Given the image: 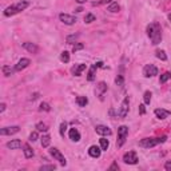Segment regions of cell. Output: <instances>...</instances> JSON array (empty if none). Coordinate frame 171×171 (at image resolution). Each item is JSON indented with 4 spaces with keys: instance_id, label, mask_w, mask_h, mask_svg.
<instances>
[{
    "instance_id": "13",
    "label": "cell",
    "mask_w": 171,
    "mask_h": 171,
    "mask_svg": "<svg viewBox=\"0 0 171 171\" xmlns=\"http://www.w3.org/2000/svg\"><path fill=\"white\" fill-rule=\"evenodd\" d=\"M23 48H26L28 52L31 53H38L39 52V47L35 44V43H31V42H26L23 43Z\"/></svg>"
},
{
    "instance_id": "24",
    "label": "cell",
    "mask_w": 171,
    "mask_h": 171,
    "mask_svg": "<svg viewBox=\"0 0 171 171\" xmlns=\"http://www.w3.org/2000/svg\"><path fill=\"white\" fill-rule=\"evenodd\" d=\"M50 143H51V136L50 135H43V138H42V147L43 149H47V147L50 146Z\"/></svg>"
},
{
    "instance_id": "36",
    "label": "cell",
    "mask_w": 171,
    "mask_h": 171,
    "mask_svg": "<svg viewBox=\"0 0 171 171\" xmlns=\"http://www.w3.org/2000/svg\"><path fill=\"white\" fill-rule=\"evenodd\" d=\"M38 138H39V135H38V132H36V131H33V132L29 134V140H31V142L38 140Z\"/></svg>"
},
{
    "instance_id": "33",
    "label": "cell",
    "mask_w": 171,
    "mask_h": 171,
    "mask_svg": "<svg viewBox=\"0 0 171 171\" xmlns=\"http://www.w3.org/2000/svg\"><path fill=\"white\" fill-rule=\"evenodd\" d=\"M36 128H38L39 131H43V132H46L47 130H48V126H47L46 123H42V122H40V123H38V125H36Z\"/></svg>"
},
{
    "instance_id": "16",
    "label": "cell",
    "mask_w": 171,
    "mask_h": 171,
    "mask_svg": "<svg viewBox=\"0 0 171 171\" xmlns=\"http://www.w3.org/2000/svg\"><path fill=\"white\" fill-rule=\"evenodd\" d=\"M88 154H90V156H92V158H99L100 154H102V149L98 146H91L88 149Z\"/></svg>"
},
{
    "instance_id": "39",
    "label": "cell",
    "mask_w": 171,
    "mask_h": 171,
    "mask_svg": "<svg viewBox=\"0 0 171 171\" xmlns=\"http://www.w3.org/2000/svg\"><path fill=\"white\" fill-rule=\"evenodd\" d=\"M83 48H84V44H82V43H76V44L75 46H74V52H75V51H78V50H83Z\"/></svg>"
},
{
    "instance_id": "3",
    "label": "cell",
    "mask_w": 171,
    "mask_h": 171,
    "mask_svg": "<svg viewBox=\"0 0 171 171\" xmlns=\"http://www.w3.org/2000/svg\"><path fill=\"white\" fill-rule=\"evenodd\" d=\"M167 139V136H160V138H145L139 142V146L143 149H152V147L165 143Z\"/></svg>"
},
{
    "instance_id": "32",
    "label": "cell",
    "mask_w": 171,
    "mask_h": 171,
    "mask_svg": "<svg viewBox=\"0 0 171 171\" xmlns=\"http://www.w3.org/2000/svg\"><path fill=\"white\" fill-rule=\"evenodd\" d=\"M171 78V74L170 72H165L163 75H160V79H159V82L160 83H166L167 80H169Z\"/></svg>"
},
{
    "instance_id": "45",
    "label": "cell",
    "mask_w": 171,
    "mask_h": 171,
    "mask_svg": "<svg viewBox=\"0 0 171 171\" xmlns=\"http://www.w3.org/2000/svg\"><path fill=\"white\" fill-rule=\"evenodd\" d=\"M75 2H76V3H79V4H83V3H86L87 0H75Z\"/></svg>"
},
{
    "instance_id": "30",
    "label": "cell",
    "mask_w": 171,
    "mask_h": 171,
    "mask_svg": "<svg viewBox=\"0 0 171 171\" xmlns=\"http://www.w3.org/2000/svg\"><path fill=\"white\" fill-rule=\"evenodd\" d=\"M151 96H152V94L150 92V91H146L145 92V95H143V100H145L146 104H150V102H151Z\"/></svg>"
},
{
    "instance_id": "38",
    "label": "cell",
    "mask_w": 171,
    "mask_h": 171,
    "mask_svg": "<svg viewBox=\"0 0 171 171\" xmlns=\"http://www.w3.org/2000/svg\"><path fill=\"white\" fill-rule=\"evenodd\" d=\"M66 128H67V123H66V122H63L62 125H60V135H62V136H64Z\"/></svg>"
},
{
    "instance_id": "34",
    "label": "cell",
    "mask_w": 171,
    "mask_h": 171,
    "mask_svg": "<svg viewBox=\"0 0 171 171\" xmlns=\"http://www.w3.org/2000/svg\"><path fill=\"white\" fill-rule=\"evenodd\" d=\"M40 171H48V170H56V166L55 165H46V166H42V167H40V169H39Z\"/></svg>"
},
{
    "instance_id": "46",
    "label": "cell",
    "mask_w": 171,
    "mask_h": 171,
    "mask_svg": "<svg viewBox=\"0 0 171 171\" xmlns=\"http://www.w3.org/2000/svg\"><path fill=\"white\" fill-rule=\"evenodd\" d=\"M83 11V8L82 7H79V8H76V12H82Z\"/></svg>"
},
{
    "instance_id": "6",
    "label": "cell",
    "mask_w": 171,
    "mask_h": 171,
    "mask_svg": "<svg viewBox=\"0 0 171 171\" xmlns=\"http://www.w3.org/2000/svg\"><path fill=\"white\" fill-rule=\"evenodd\" d=\"M123 162L127 165H136L138 163V156H136L135 151H128L123 155Z\"/></svg>"
},
{
    "instance_id": "9",
    "label": "cell",
    "mask_w": 171,
    "mask_h": 171,
    "mask_svg": "<svg viewBox=\"0 0 171 171\" xmlns=\"http://www.w3.org/2000/svg\"><path fill=\"white\" fill-rule=\"evenodd\" d=\"M59 19L62 23H64L67 26H72L76 23V18L72 15H68V13H60L59 15Z\"/></svg>"
},
{
    "instance_id": "35",
    "label": "cell",
    "mask_w": 171,
    "mask_h": 171,
    "mask_svg": "<svg viewBox=\"0 0 171 171\" xmlns=\"http://www.w3.org/2000/svg\"><path fill=\"white\" fill-rule=\"evenodd\" d=\"M39 110H40V111H50V110H51V107H50L48 103H42L40 107H39Z\"/></svg>"
},
{
    "instance_id": "22",
    "label": "cell",
    "mask_w": 171,
    "mask_h": 171,
    "mask_svg": "<svg viewBox=\"0 0 171 171\" xmlns=\"http://www.w3.org/2000/svg\"><path fill=\"white\" fill-rule=\"evenodd\" d=\"M23 151H24V156L27 159H29V158H32L33 156V150L29 147V145H23Z\"/></svg>"
},
{
    "instance_id": "15",
    "label": "cell",
    "mask_w": 171,
    "mask_h": 171,
    "mask_svg": "<svg viewBox=\"0 0 171 171\" xmlns=\"http://www.w3.org/2000/svg\"><path fill=\"white\" fill-rule=\"evenodd\" d=\"M154 114H155V116L158 119H166L170 116V111L169 110H165V108H156L155 111H154Z\"/></svg>"
},
{
    "instance_id": "27",
    "label": "cell",
    "mask_w": 171,
    "mask_h": 171,
    "mask_svg": "<svg viewBox=\"0 0 171 171\" xmlns=\"http://www.w3.org/2000/svg\"><path fill=\"white\" fill-rule=\"evenodd\" d=\"M2 71H3V74H4L5 76H11L12 74H13V71H15V70H12L9 66H3Z\"/></svg>"
},
{
    "instance_id": "5",
    "label": "cell",
    "mask_w": 171,
    "mask_h": 171,
    "mask_svg": "<svg viewBox=\"0 0 171 171\" xmlns=\"http://www.w3.org/2000/svg\"><path fill=\"white\" fill-rule=\"evenodd\" d=\"M50 155H51L55 160H58V162H59L62 166H66V165H67V160H66V158H64V155H63V154L60 152L59 150L56 149V147H51V149H50Z\"/></svg>"
},
{
    "instance_id": "37",
    "label": "cell",
    "mask_w": 171,
    "mask_h": 171,
    "mask_svg": "<svg viewBox=\"0 0 171 171\" xmlns=\"http://www.w3.org/2000/svg\"><path fill=\"white\" fill-rule=\"evenodd\" d=\"M78 36H79L78 33H76V35H70L68 38H67V43H70V44H71L72 42H75V40L78 39Z\"/></svg>"
},
{
    "instance_id": "28",
    "label": "cell",
    "mask_w": 171,
    "mask_h": 171,
    "mask_svg": "<svg viewBox=\"0 0 171 171\" xmlns=\"http://www.w3.org/2000/svg\"><path fill=\"white\" fill-rule=\"evenodd\" d=\"M60 60H62L63 63H68L70 62V52L63 51L62 53H60Z\"/></svg>"
},
{
    "instance_id": "23",
    "label": "cell",
    "mask_w": 171,
    "mask_h": 171,
    "mask_svg": "<svg viewBox=\"0 0 171 171\" xmlns=\"http://www.w3.org/2000/svg\"><path fill=\"white\" fill-rule=\"evenodd\" d=\"M76 103H78L79 107H86L87 103H88V99H87L86 96H78V98H76Z\"/></svg>"
},
{
    "instance_id": "31",
    "label": "cell",
    "mask_w": 171,
    "mask_h": 171,
    "mask_svg": "<svg viewBox=\"0 0 171 171\" xmlns=\"http://www.w3.org/2000/svg\"><path fill=\"white\" fill-rule=\"evenodd\" d=\"M95 20H96V16L94 15V13H87L86 18H84L86 23H92V22H95Z\"/></svg>"
},
{
    "instance_id": "17",
    "label": "cell",
    "mask_w": 171,
    "mask_h": 171,
    "mask_svg": "<svg viewBox=\"0 0 171 171\" xmlns=\"http://www.w3.org/2000/svg\"><path fill=\"white\" fill-rule=\"evenodd\" d=\"M68 136L72 142H79L80 140V134L76 128H70V132H68Z\"/></svg>"
},
{
    "instance_id": "2",
    "label": "cell",
    "mask_w": 171,
    "mask_h": 171,
    "mask_svg": "<svg viewBox=\"0 0 171 171\" xmlns=\"http://www.w3.org/2000/svg\"><path fill=\"white\" fill-rule=\"evenodd\" d=\"M28 5H29V2H19V3H16V4H13V5L7 7L5 11H4V15H5V16L16 15V13L24 11V9H26Z\"/></svg>"
},
{
    "instance_id": "25",
    "label": "cell",
    "mask_w": 171,
    "mask_h": 171,
    "mask_svg": "<svg viewBox=\"0 0 171 171\" xmlns=\"http://www.w3.org/2000/svg\"><path fill=\"white\" fill-rule=\"evenodd\" d=\"M99 143H100V149L102 150H107L110 147V142H108V139H106V138H100Z\"/></svg>"
},
{
    "instance_id": "12",
    "label": "cell",
    "mask_w": 171,
    "mask_h": 171,
    "mask_svg": "<svg viewBox=\"0 0 171 171\" xmlns=\"http://www.w3.org/2000/svg\"><path fill=\"white\" fill-rule=\"evenodd\" d=\"M29 59H27V58H22L18 62V64L15 66V71H22V70H24V68H27V67L29 66Z\"/></svg>"
},
{
    "instance_id": "48",
    "label": "cell",
    "mask_w": 171,
    "mask_h": 171,
    "mask_svg": "<svg viewBox=\"0 0 171 171\" xmlns=\"http://www.w3.org/2000/svg\"><path fill=\"white\" fill-rule=\"evenodd\" d=\"M169 20H170V22H171V13H170V15H169Z\"/></svg>"
},
{
    "instance_id": "18",
    "label": "cell",
    "mask_w": 171,
    "mask_h": 171,
    "mask_svg": "<svg viewBox=\"0 0 171 171\" xmlns=\"http://www.w3.org/2000/svg\"><path fill=\"white\" fill-rule=\"evenodd\" d=\"M7 147H8L9 150H18V149H20V147H22V140L13 139V140H11V142L7 143Z\"/></svg>"
},
{
    "instance_id": "47",
    "label": "cell",
    "mask_w": 171,
    "mask_h": 171,
    "mask_svg": "<svg viewBox=\"0 0 171 171\" xmlns=\"http://www.w3.org/2000/svg\"><path fill=\"white\" fill-rule=\"evenodd\" d=\"M103 3H112V0H103Z\"/></svg>"
},
{
    "instance_id": "7",
    "label": "cell",
    "mask_w": 171,
    "mask_h": 171,
    "mask_svg": "<svg viewBox=\"0 0 171 171\" xmlns=\"http://www.w3.org/2000/svg\"><path fill=\"white\" fill-rule=\"evenodd\" d=\"M128 104H130L128 98H125L122 102V104H120V107H119V111H118L119 118H126L127 116V114H128Z\"/></svg>"
},
{
    "instance_id": "21",
    "label": "cell",
    "mask_w": 171,
    "mask_h": 171,
    "mask_svg": "<svg viewBox=\"0 0 171 171\" xmlns=\"http://www.w3.org/2000/svg\"><path fill=\"white\" fill-rule=\"evenodd\" d=\"M96 63L95 64H92V67L91 68H90V71H88V75H87V80H88V82H94V80H95V71H96Z\"/></svg>"
},
{
    "instance_id": "14",
    "label": "cell",
    "mask_w": 171,
    "mask_h": 171,
    "mask_svg": "<svg viewBox=\"0 0 171 171\" xmlns=\"http://www.w3.org/2000/svg\"><path fill=\"white\" fill-rule=\"evenodd\" d=\"M95 131L98 132L99 135H102V136H108V135H111V134H112L111 130H110L108 127H107V126H102V125L96 126L95 127Z\"/></svg>"
},
{
    "instance_id": "42",
    "label": "cell",
    "mask_w": 171,
    "mask_h": 171,
    "mask_svg": "<svg viewBox=\"0 0 171 171\" xmlns=\"http://www.w3.org/2000/svg\"><path fill=\"white\" fill-rule=\"evenodd\" d=\"M165 169H166L167 171H171V160H170V162H166V165H165Z\"/></svg>"
},
{
    "instance_id": "41",
    "label": "cell",
    "mask_w": 171,
    "mask_h": 171,
    "mask_svg": "<svg viewBox=\"0 0 171 171\" xmlns=\"http://www.w3.org/2000/svg\"><path fill=\"white\" fill-rule=\"evenodd\" d=\"M108 170H119V166L116 165V163H112L111 166H110V169Z\"/></svg>"
},
{
    "instance_id": "4",
    "label": "cell",
    "mask_w": 171,
    "mask_h": 171,
    "mask_svg": "<svg viewBox=\"0 0 171 171\" xmlns=\"http://www.w3.org/2000/svg\"><path fill=\"white\" fill-rule=\"evenodd\" d=\"M127 136H128V127L127 126H120L118 128V140H116V146L122 147L125 145Z\"/></svg>"
},
{
    "instance_id": "26",
    "label": "cell",
    "mask_w": 171,
    "mask_h": 171,
    "mask_svg": "<svg viewBox=\"0 0 171 171\" xmlns=\"http://www.w3.org/2000/svg\"><path fill=\"white\" fill-rule=\"evenodd\" d=\"M155 55H156V58L160 59V60H167V55H166V52L163 51V50H156V52H155Z\"/></svg>"
},
{
    "instance_id": "10",
    "label": "cell",
    "mask_w": 171,
    "mask_h": 171,
    "mask_svg": "<svg viewBox=\"0 0 171 171\" xmlns=\"http://www.w3.org/2000/svg\"><path fill=\"white\" fill-rule=\"evenodd\" d=\"M95 92H96V96H98V98H99L100 100H103V99H104V94L107 92V84H106L104 82L98 83Z\"/></svg>"
},
{
    "instance_id": "8",
    "label": "cell",
    "mask_w": 171,
    "mask_h": 171,
    "mask_svg": "<svg viewBox=\"0 0 171 171\" xmlns=\"http://www.w3.org/2000/svg\"><path fill=\"white\" fill-rule=\"evenodd\" d=\"M143 75H145L146 78H151V76L158 75V68L154 64H147V66H145V68H143Z\"/></svg>"
},
{
    "instance_id": "1",
    "label": "cell",
    "mask_w": 171,
    "mask_h": 171,
    "mask_svg": "<svg viewBox=\"0 0 171 171\" xmlns=\"http://www.w3.org/2000/svg\"><path fill=\"white\" fill-rule=\"evenodd\" d=\"M147 35L151 39V43L154 46L159 44L160 40H162V28H160V24L156 22L150 23L147 26Z\"/></svg>"
},
{
    "instance_id": "11",
    "label": "cell",
    "mask_w": 171,
    "mask_h": 171,
    "mask_svg": "<svg viewBox=\"0 0 171 171\" xmlns=\"http://www.w3.org/2000/svg\"><path fill=\"white\" fill-rule=\"evenodd\" d=\"M20 127L19 126H11V127H3L2 130H0V135H13V134L19 132Z\"/></svg>"
},
{
    "instance_id": "20",
    "label": "cell",
    "mask_w": 171,
    "mask_h": 171,
    "mask_svg": "<svg viewBox=\"0 0 171 171\" xmlns=\"http://www.w3.org/2000/svg\"><path fill=\"white\" fill-rule=\"evenodd\" d=\"M107 11H110V12H112V13H116V12L120 11V5L116 2H112V3H110L108 7H107Z\"/></svg>"
},
{
    "instance_id": "43",
    "label": "cell",
    "mask_w": 171,
    "mask_h": 171,
    "mask_svg": "<svg viewBox=\"0 0 171 171\" xmlns=\"http://www.w3.org/2000/svg\"><path fill=\"white\" fill-rule=\"evenodd\" d=\"M38 98H39V94H38V92H35V94H32L31 98H29V99H31V100H35V99H38Z\"/></svg>"
},
{
    "instance_id": "40",
    "label": "cell",
    "mask_w": 171,
    "mask_h": 171,
    "mask_svg": "<svg viewBox=\"0 0 171 171\" xmlns=\"http://www.w3.org/2000/svg\"><path fill=\"white\" fill-rule=\"evenodd\" d=\"M139 112L142 114V115H145V114H146V108H145V104H140V106H139Z\"/></svg>"
},
{
    "instance_id": "44",
    "label": "cell",
    "mask_w": 171,
    "mask_h": 171,
    "mask_svg": "<svg viewBox=\"0 0 171 171\" xmlns=\"http://www.w3.org/2000/svg\"><path fill=\"white\" fill-rule=\"evenodd\" d=\"M5 110V103H2V104H0V112H3Z\"/></svg>"
},
{
    "instance_id": "19",
    "label": "cell",
    "mask_w": 171,
    "mask_h": 171,
    "mask_svg": "<svg viewBox=\"0 0 171 171\" xmlns=\"http://www.w3.org/2000/svg\"><path fill=\"white\" fill-rule=\"evenodd\" d=\"M84 70H86V64H78V66H75V67L72 68V74H74L75 76H80V75H82V72L84 71Z\"/></svg>"
},
{
    "instance_id": "29",
    "label": "cell",
    "mask_w": 171,
    "mask_h": 171,
    "mask_svg": "<svg viewBox=\"0 0 171 171\" xmlns=\"http://www.w3.org/2000/svg\"><path fill=\"white\" fill-rule=\"evenodd\" d=\"M115 83H116V86H119V87H123V86H125V78H123L122 74H119V75L116 76Z\"/></svg>"
}]
</instances>
